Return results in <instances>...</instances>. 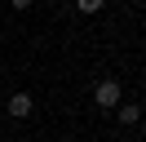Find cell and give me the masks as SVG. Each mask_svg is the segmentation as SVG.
<instances>
[{
    "instance_id": "obj_2",
    "label": "cell",
    "mask_w": 146,
    "mask_h": 142,
    "mask_svg": "<svg viewBox=\"0 0 146 142\" xmlns=\"http://www.w3.org/2000/svg\"><path fill=\"white\" fill-rule=\"evenodd\" d=\"M9 115H18V120L31 115V93H13V98H9Z\"/></svg>"
},
{
    "instance_id": "obj_3",
    "label": "cell",
    "mask_w": 146,
    "mask_h": 142,
    "mask_svg": "<svg viewBox=\"0 0 146 142\" xmlns=\"http://www.w3.org/2000/svg\"><path fill=\"white\" fill-rule=\"evenodd\" d=\"M137 120H142L137 107H119V124H137Z\"/></svg>"
},
{
    "instance_id": "obj_1",
    "label": "cell",
    "mask_w": 146,
    "mask_h": 142,
    "mask_svg": "<svg viewBox=\"0 0 146 142\" xmlns=\"http://www.w3.org/2000/svg\"><path fill=\"white\" fill-rule=\"evenodd\" d=\"M93 98H98V107H119V84L115 80H102V84L93 89Z\"/></svg>"
},
{
    "instance_id": "obj_4",
    "label": "cell",
    "mask_w": 146,
    "mask_h": 142,
    "mask_svg": "<svg viewBox=\"0 0 146 142\" xmlns=\"http://www.w3.org/2000/svg\"><path fill=\"white\" fill-rule=\"evenodd\" d=\"M75 9H80V13H98V9H102V0H80Z\"/></svg>"
}]
</instances>
